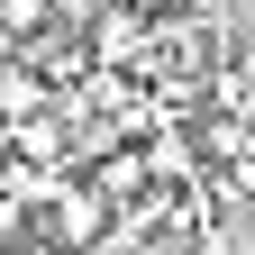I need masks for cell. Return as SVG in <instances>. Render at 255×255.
<instances>
[{"mask_svg":"<svg viewBox=\"0 0 255 255\" xmlns=\"http://www.w3.org/2000/svg\"><path fill=\"white\" fill-rule=\"evenodd\" d=\"M110 219H119V201H110V191L91 182V173H73V182H64L55 201L37 210V228H46L55 246H73V255H91V246L110 237Z\"/></svg>","mask_w":255,"mask_h":255,"instance_id":"cell-1","label":"cell"},{"mask_svg":"<svg viewBox=\"0 0 255 255\" xmlns=\"http://www.w3.org/2000/svg\"><path fill=\"white\" fill-rule=\"evenodd\" d=\"M91 55L119 64V73H146L155 64V9H137V0H110L101 18H91Z\"/></svg>","mask_w":255,"mask_h":255,"instance_id":"cell-2","label":"cell"},{"mask_svg":"<svg viewBox=\"0 0 255 255\" xmlns=\"http://www.w3.org/2000/svg\"><path fill=\"white\" fill-rule=\"evenodd\" d=\"M82 173L101 182L110 201H137V191H155V164H146V146H110V155H91Z\"/></svg>","mask_w":255,"mask_h":255,"instance_id":"cell-3","label":"cell"},{"mask_svg":"<svg viewBox=\"0 0 255 255\" xmlns=\"http://www.w3.org/2000/svg\"><path fill=\"white\" fill-rule=\"evenodd\" d=\"M46 101H55V82H46L27 55H9V64H0V119H9V128H18V119H37Z\"/></svg>","mask_w":255,"mask_h":255,"instance_id":"cell-4","label":"cell"},{"mask_svg":"<svg viewBox=\"0 0 255 255\" xmlns=\"http://www.w3.org/2000/svg\"><path fill=\"white\" fill-rule=\"evenodd\" d=\"M0 18L27 37V27H46V18H55V0H0Z\"/></svg>","mask_w":255,"mask_h":255,"instance_id":"cell-5","label":"cell"},{"mask_svg":"<svg viewBox=\"0 0 255 255\" xmlns=\"http://www.w3.org/2000/svg\"><path fill=\"white\" fill-rule=\"evenodd\" d=\"M0 255H73V246H55L46 228H27V237H9V246H0Z\"/></svg>","mask_w":255,"mask_h":255,"instance_id":"cell-6","label":"cell"},{"mask_svg":"<svg viewBox=\"0 0 255 255\" xmlns=\"http://www.w3.org/2000/svg\"><path fill=\"white\" fill-rule=\"evenodd\" d=\"M237 73L255 82V27H237Z\"/></svg>","mask_w":255,"mask_h":255,"instance_id":"cell-7","label":"cell"}]
</instances>
